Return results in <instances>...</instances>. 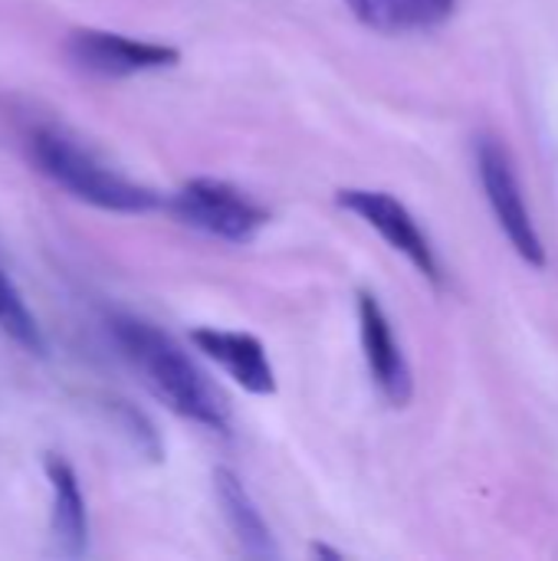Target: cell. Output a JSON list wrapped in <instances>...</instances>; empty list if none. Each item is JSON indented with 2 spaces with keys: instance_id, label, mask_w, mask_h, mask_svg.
I'll return each mask as SVG.
<instances>
[{
  "instance_id": "cell-13",
  "label": "cell",
  "mask_w": 558,
  "mask_h": 561,
  "mask_svg": "<svg viewBox=\"0 0 558 561\" xmlns=\"http://www.w3.org/2000/svg\"><path fill=\"white\" fill-rule=\"evenodd\" d=\"M112 417H115V424L125 431V437L132 440V447H135L145 460H151V463L164 460V444H161L155 424H151L135 404H128V401H112Z\"/></svg>"
},
{
  "instance_id": "cell-7",
  "label": "cell",
  "mask_w": 558,
  "mask_h": 561,
  "mask_svg": "<svg viewBox=\"0 0 558 561\" xmlns=\"http://www.w3.org/2000/svg\"><path fill=\"white\" fill-rule=\"evenodd\" d=\"M358 332H362V352L368 362V371L378 385V391L388 398V404L405 408L414 394L411 365L395 339V329L378 302L375 293H358Z\"/></svg>"
},
{
  "instance_id": "cell-6",
  "label": "cell",
  "mask_w": 558,
  "mask_h": 561,
  "mask_svg": "<svg viewBox=\"0 0 558 561\" xmlns=\"http://www.w3.org/2000/svg\"><path fill=\"white\" fill-rule=\"evenodd\" d=\"M66 49L79 69L95 72V76H109V79L171 69L181 59V53L168 43L135 39V36L112 33V30H76L69 36Z\"/></svg>"
},
{
  "instance_id": "cell-10",
  "label": "cell",
  "mask_w": 558,
  "mask_h": 561,
  "mask_svg": "<svg viewBox=\"0 0 558 561\" xmlns=\"http://www.w3.org/2000/svg\"><path fill=\"white\" fill-rule=\"evenodd\" d=\"M46 477L53 486V536L62 556H82L89 546V516H86V500L79 477L72 463L62 457L49 454L46 457Z\"/></svg>"
},
{
  "instance_id": "cell-5",
  "label": "cell",
  "mask_w": 558,
  "mask_h": 561,
  "mask_svg": "<svg viewBox=\"0 0 558 561\" xmlns=\"http://www.w3.org/2000/svg\"><path fill=\"white\" fill-rule=\"evenodd\" d=\"M335 204L342 210L362 217L368 227H375L391 250L405 253L421 276H428L434 286H441L437 253H434L428 233L421 230V224L414 220V214L398 197H391L385 191H372V187H342L335 194Z\"/></svg>"
},
{
  "instance_id": "cell-4",
  "label": "cell",
  "mask_w": 558,
  "mask_h": 561,
  "mask_svg": "<svg viewBox=\"0 0 558 561\" xmlns=\"http://www.w3.org/2000/svg\"><path fill=\"white\" fill-rule=\"evenodd\" d=\"M171 210L181 224L227 243H250L270 220L250 194L217 178H194L181 184L171 197Z\"/></svg>"
},
{
  "instance_id": "cell-14",
  "label": "cell",
  "mask_w": 558,
  "mask_h": 561,
  "mask_svg": "<svg viewBox=\"0 0 558 561\" xmlns=\"http://www.w3.org/2000/svg\"><path fill=\"white\" fill-rule=\"evenodd\" d=\"M312 556H326V559H342L339 552H332V549H326V546H312Z\"/></svg>"
},
{
  "instance_id": "cell-9",
  "label": "cell",
  "mask_w": 558,
  "mask_h": 561,
  "mask_svg": "<svg viewBox=\"0 0 558 561\" xmlns=\"http://www.w3.org/2000/svg\"><path fill=\"white\" fill-rule=\"evenodd\" d=\"M214 493H217L220 513H224L234 539L240 542V549L250 559H280V549H276V539H273L266 519L260 516L257 503L250 500L247 486L240 483V477L234 470H227V467L214 470Z\"/></svg>"
},
{
  "instance_id": "cell-1",
  "label": "cell",
  "mask_w": 558,
  "mask_h": 561,
  "mask_svg": "<svg viewBox=\"0 0 558 561\" xmlns=\"http://www.w3.org/2000/svg\"><path fill=\"white\" fill-rule=\"evenodd\" d=\"M109 329L132 368L174 414L217 434L230 431L227 401L168 332L135 316H112Z\"/></svg>"
},
{
  "instance_id": "cell-8",
  "label": "cell",
  "mask_w": 558,
  "mask_h": 561,
  "mask_svg": "<svg viewBox=\"0 0 558 561\" xmlns=\"http://www.w3.org/2000/svg\"><path fill=\"white\" fill-rule=\"evenodd\" d=\"M191 342L201 355L220 365L243 391L257 398L276 394V371L266 355V345L257 335L230 332V329H194Z\"/></svg>"
},
{
  "instance_id": "cell-12",
  "label": "cell",
  "mask_w": 558,
  "mask_h": 561,
  "mask_svg": "<svg viewBox=\"0 0 558 561\" xmlns=\"http://www.w3.org/2000/svg\"><path fill=\"white\" fill-rule=\"evenodd\" d=\"M0 329H3L16 345H23L26 352H33V355H43V352H46L43 329L36 325L30 306L20 299V293L13 289V283L7 279L3 270H0Z\"/></svg>"
},
{
  "instance_id": "cell-3",
  "label": "cell",
  "mask_w": 558,
  "mask_h": 561,
  "mask_svg": "<svg viewBox=\"0 0 558 561\" xmlns=\"http://www.w3.org/2000/svg\"><path fill=\"white\" fill-rule=\"evenodd\" d=\"M477 171H480V184H483L487 204H490L500 230L506 233L513 250L533 270H543L546 266V243H543V237L533 224V214L526 207L516 164H513V158L500 138H490V135L477 138Z\"/></svg>"
},
{
  "instance_id": "cell-2",
  "label": "cell",
  "mask_w": 558,
  "mask_h": 561,
  "mask_svg": "<svg viewBox=\"0 0 558 561\" xmlns=\"http://www.w3.org/2000/svg\"><path fill=\"white\" fill-rule=\"evenodd\" d=\"M30 158L56 187L89 207L109 214H148L161 207V197L151 187L112 171L105 161L59 131H36L30 138Z\"/></svg>"
},
{
  "instance_id": "cell-11",
  "label": "cell",
  "mask_w": 558,
  "mask_h": 561,
  "mask_svg": "<svg viewBox=\"0 0 558 561\" xmlns=\"http://www.w3.org/2000/svg\"><path fill=\"white\" fill-rule=\"evenodd\" d=\"M352 16L378 33L434 30L454 16L457 0H345Z\"/></svg>"
}]
</instances>
